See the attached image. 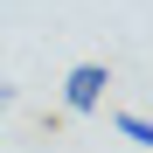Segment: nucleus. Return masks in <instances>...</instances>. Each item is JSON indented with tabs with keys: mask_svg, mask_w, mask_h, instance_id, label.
Returning <instances> with one entry per match:
<instances>
[{
	"mask_svg": "<svg viewBox=\"0 0 153 153\" xmlns=\"http://www.w3.org/2000/svg\"><path fill=\"white\" fill-rule=\"evenodd\" d=\"M118 132H125V139H132V146H153V125H146L139 111H118Z\"/></svg>",
	"mask_w": 153,
	"mask_h": 153,
	"instance_id": "nucleus-2",
	"label": "nucleus"
},
{
	"mask_svg": "<svg viewBox=\"0 0 153 153\" xmlns=\"http://www.w3.org/2000/svg\"><path fill=\"white\" fill-rule=\"evenodd\" d=\"M105 91H111V70H105V63H76V70L63 76V105H70L76 118L105 105Z\"/></svg>",
	"mask_w": 153,
	"mask_h": 153,
	"instance_id": "nucleus-1",
	"label": "nucleus"
},
{
	"mask_svg": "<svg viewBox=\"0 0 153 153\" xmlns=\"http://www.w3.org/2000/svg\"><path fill=\"white\" fill-rule=\"evenodd\" d=\"M7 105H14V84H0V111H7Z\"/></svg>",
	"mask_w": 153,
	"mask_h": 153,
	"instance_id": "nucleus-3",
	"label": "nucleus"
}]
</instances>
